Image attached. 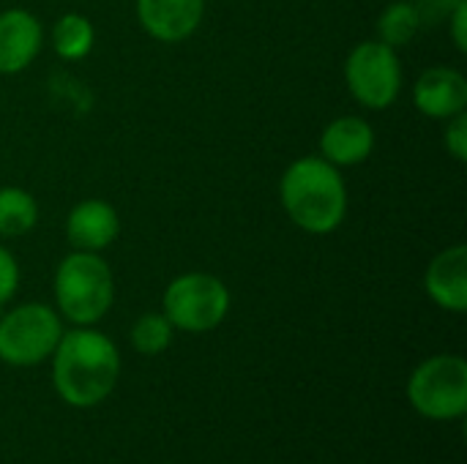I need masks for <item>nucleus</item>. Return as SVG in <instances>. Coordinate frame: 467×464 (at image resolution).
Segmentation results:
<instances>
[{
	"instance_id": "obj_13",
	"label": "nucleus",
	"mask_w": 467,
	"mask_h": 464,
	"mask_svg": "<svg viewBox=\"0 0 467 464\" xmlns=\"http://www.w3.org/2000/svg\"><path fill=\"white\" fill-rule=\"evenodd\" d=\"M430 301L446 312L462 314L467 309V246L454 243L432 257L424 273Z\"/></svg>"
},
{
	"instance_id": "obj_10",
	"label": "nucleus",
	"mask_w": 467,
	"mask_h": 464,
	"mask_svg": "<svg viewBox=\"0 0 467 464\" xmlns=\"http://www.w3.org/2000/svg\"><path fill=\"white\" fill-rule=\"evenodd\" d=\"M66 241L77 252H104L120 235V213L107 200H82L77 202L63 224Z\"/></svg>"
},
{
	"instance_id": "obj_2",
	"label": "nucleus",
	"mask_w": 467,
	"mask_h": 464,
	"mask_svg": "<svg viewBox=\"0 0 467 464\" xmlns=\"http://www.w3.org/2000/svg\"><path fill=\"white\" fill-rule=\"evenodd\" d=\"M279 202L298 230L331 235L348 216V183L323 156H301L279 178Z\"/></svg>"
},
{
	"instance_id": "obj_21",
	"label": "nucleus",
	"mask_w": 467,
	"mask_h": 464,
	"mask_svg": "<svg viewBox=\"0 0 467 464\" xmlns=\"http://www.w3.org/2000/svg\"><path fill=\"white\" fill-rule=\"evenodd\" d=\"M413 3L421 11V19H441L462 0H413Z\"/></svg>"
},
{
	"instance_id": "obj_4",
	"label": "nucleus",
	"mask_w": 467,
	"mask_h": 464,
	"mask_svg": "<svg viewBox=\"0 0 467 464\" xmlns=\"http://www.w3.org/2000/svg\"><path fill=\"white\" fill-rule=\"evenodd\" d=\"M227 284L205 271H189L175 276L161 295V314L183 334H208L219 328L230 314Z\"/></svg>"
},
{
	"instance_id": "obj_19",
	"label": "nucleus",
	"mask_w": 467,
	"mask_h": 464,
	"mask_svg": "<svg viewBox=\"0 0 467 464\" xmlns=\"http://www.w3.org/2000/svg\"><path fill=\"white\" fill-rule=\"evenodd\" d=\"M443 123H446L443 145H446L449 156L462 164V161H467V112H460V115H454V118H449Z\"/></svg>"
},
{
	"instance_id": "obj_16",
	"label": "nucleus",
	"mask_w": 467,
	"mask_h": 464,
	"mask_svg": "<svg viewBox=\"0 0 467 464\" xmlns=\"http://www.w3.org/2000/svg\"><path fill=\"white\" fill-rule=\"evenodd\" d=\"M38 224V202L22 186H0V238H22Z\"/></svg>"
},
{
	"instance_id": "obj_20",
	"label": "nucleus",
	"mask_w": 467,
	"mask_h": 464,
	"mask_svg": "<svg viewBox=\"0 0 467 464\" xmlns=\"http://www.w3.org/2000/svg\"><path fill=\"white\" fill-rule=\"evenodd\" d=\"M446 19H449V36H451L454 49L465 55L467 52V0L457 3V5L446 14Z\"/></svg>"
},
{
	"instance_id": "obj_6",
	"label": "nucleus",
	"mask_w": 467,
	"mask_h": 464,
	"mask_svg": "<svg viewBox=\"0 0 467 464\" xmlns=\"http://www.w3.org/2000/svg\"><path fill=\"white\" fill-rule=\"evenodd\" d=\"M413 410L430 421H454L467 413V361L441 353L421 361L408 380Z\"/></svg>"
},
{
	"instance_id": "obj_9",
	"label": "nucleus",
	"mask_w": 467,
	"mask_h": 464,
	"mask_svg": "<svg viewBox=\"0 0 467 464\" xmlns=\"http://www.w3.org/2000/svg\"><path fill=\"white\" fill-rule=\"evenodd\" d=\"M44 25L27 8H3L0 11V74L16 77L41 55Z\"/></svg>"
},
{
	"instance_id": "obj_1",
	"label": "nucleus",
	"mask_w": 467,
	"mask_h": 464,
	"mask_svg": "<svg viewBox=\"0 0 467 464\" xmlns=\"http://www.w3.org/2000/svg\"><path fill=\"white\" fill-rule=\"evenodd\" d=\"M120 353L115 342L93 325L63 331L52 353V386L57 397L79 410L101 405L118 386Z\"/></svg>"
},
{
	"instance_id": "obj_5",
	"label": "nucleus",
	"mask_w": 467,
	"mask_h": 464,
	"mask_svg": "<svg viewBox=\"0 0 467 464\" xmlns=\"http://www.w3.org/2000/svg\"><path fill=\"white\" fill-rule=\"evenodd\" d=\"M63 336V317L49 304H19L0 317V361L16 369L52 358Z\"/></svg>"
},
{
	"instance_id": "obj_15",
	"label": "nucleus",
	"mask_w": 467,
	"mask_h": 464,
	"mask_svg": "<svg viewBox=\"0 0 467 464\" xmlns=\"http://www.w3.org/2000/svg\"><path fill=\"white\" fill-rule=\"evenodd\" d=\"M421 25H424V19L413 0H394L380 11L378 25H375V33H378L375 38L394 49H402L419 36Z\"/></svg>"
},
{
	"instance_id": "obj_12",
	"label": "nucleus",
	"mask_w": 467,
	"mask_h": 464,
	"mask_svg": "<svg viewBox=\"0 0 467 464\" xmlns=\"http://www.w3.org/2000/svg\"><path fill=\"white\" fill-rule=\"evenodd\" d=\"M375 129L361 115H339L320 134V156L334 167H358L375 150Z\"/></svg>"
},
{
	"instance_id": "obj_11",
	"label": "nucleus",
	"mask_w": 467,
	"mask_h": 464,
	"mask_svg": "<svg viewBox=\"0 0 467 464\" xmlns=\"http://www.w3.org/2000/svg\"><path fill=\"white\" fill-rule=\"evenodd\" d=\"M413 107L432 120H449L467 109V77L454 66H430L413 85Z\"/></svg>"
},
{
	"instance_id": "obj_18",
	"label": "nucleus",
	"mask_w": 467,
	"mask_h": 464,
	"mask_svg": "<svg viewBox=\"0 0 467 464\" xmlns=\"http://www.w3.org/2000/svg\"><path fill=\"white\" fill-rule=\"evenodd\" d=\"M19 279H22V273H19V263H16L14 252L0 243V309L8 306V301L16 295Z\"/></svg>"
},
{
	"instance_id": "obj_8",
	"label": "nucleus",
	"mask_w": 467,
	"mask_h": 464,
	"mask_svg": "<svg viewBox=\"0 0 467 464\" xmlns=\"http://www.w3.org/2000/svg\"><path fill=\"white\" fill-rule=\"evenodd\" d=\"M140 27L161 44H181L192 38L205 19V0H137Z\"/></svg>"
},
{
	"instance_id": "obj_14",
	"label": "nucleus",
	"mask_w": 467,
	"mask_h": 464,
	"mask_svg": "<svg viewBox=\"0 0 467 464\" xmlns=\"http://www.w3.org/2000/svg\"><path fill=\"white\" fill-rule=\"evenodd\" d=\"M96 46V27L90 16L79 11H68L55 19L52 25V49L60 60L66 63H79L85 60Z\"/></svg>"
},
{
	"instance_id": "obj_7",
	"label": "nucleus",
	"mask_w": 467,
	"mask_h": 464,
	"mask_svg": "<svg viewBox=\"0 0 467 464\" xmlns=\"http://www.w3.org/2000/svg\"><path fill=\"white\" fill-rule=\"evenodd\" d=\"M402 82L400 49L378 38L356 44L345 57V85L364 109H389L400 98Z\"/></svg>"
},
{
	"instance_id": "obj_17",
	"label": "nucleus",
	"mask_w": 467,
	"mask_h": 464,
	"mask_svg": "<svg viewBox=\"0 0 467 464\" xmlns=\"http://www.w3.org/2000/svg\"><path fill=\"white\" fill-rule=\"evenodd\" d=\"M172 336H175V328L172 323L161 314V312H148L142 314L134 325H131V347L140 353V356H161L170 345H172Z\"/></svg>"
},
{
	"instance_id": "obj_3",
	"label": "nucleus",
	"mask_w": 467,
	"mask_h": 464,
	"mask_svg": "<svg viewBox=\"0 0 467 464\" xmlns=\"http://www.w3.org/2000/svg\"><path fill=\"white\" fill-rule=\"evenodd\" d=\"M55 309L71 325H96L115 304V273L99 252L71 249L52 276Z\"/></svg>"
}]
</instances>
